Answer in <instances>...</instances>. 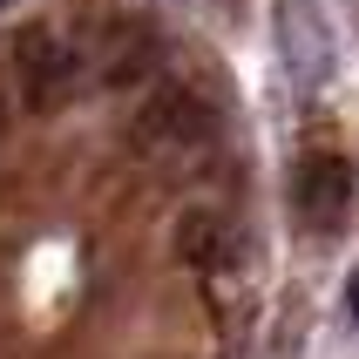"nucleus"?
<instances>
[{"label":"nucleus","instance_id":"1","mask_svg":"<svg viewBox=\"0 0 359 359\" xmlns=\"http://www.w3.org/2000/svg\"><path fill=\"white\" fill-rule=\"evenodd\" d=\"M136 149L142 156H163V149H203V142L217 136V109L197 95V88H183V81H156V95L136 109Z\"/></svg>","mask_w":359,"mask_h":359},{"label":"nucleus","instance_id":"2","mask_svg":"<svg viewBox=\"0 0 359 359\" xmlns=\"http://www.w3.org/2000/svg\"><path fill=\"white\" fill-rule=\"evenodd\" d=\"M271 27H278L285 75L299 81V88H319L332 75V27H325L319 0H278L271 7Z\"/></svg>","mask_w":359,"mask_h":359},{"label":"nucleus","instance_id":"3","mask_svg":"<svg viewBox=\"0 0 359 359\" xmlns=\"http://www.w3.org/2000/svg\"><path fill=\"white\" fill-rule=\"evenodd\" d=\"M14 61H20V102H27L34 116H48V109H61V102L75 95V55H68V41H55L48 27H27Z\"/></svg>","mask_w":359,"mask_h":359},{"label":"nucleus","instance_id":"4","mask_svg":"<svg viewBox=\"0 0 359 359\" xmlns=\"http://www.w3.org/2000/svg\"><path fill=\"white\" fill-rule=\"evenodd\" d=\"M292 197H299V217L312 224V231H332V224L346 217V197H353V170H346L339 156H305L299 163V183H292Z\"/></svg>","mask_w":359,"mask_h":359},{"label":"nucleus","instance_id":"5","mask_svg":"<svg viewBox=\"0 0 359 359\" xmlns=\"http://www.w3.org/2000/svg\"><path fill=\"white\" fill-rule=\"evenodd\" d=\"M156 61H163L156 34H149V27H129V34L109 48V61H102V88H142V81L156 75Z\"/></svg>","mask_w":359,"mask_h":359},{"label":"nucleus","instance_id":"6","mask_svg":"<svg viewBox=\"0 0 359 359\" xmlns=\"http://www.w3.org/2000/svg\"><path fill=\"white\" fill-rule=\"evenodd\" d=\"M177 258L197 264V271H210V264L224 258V224L210 217V210H183L177 217Z\"/></svg>","mask_w":359,"mask_h":359},{"label":"nucleus","instance_id":"7","mask_svg":"<svg viewBox=\"0 0 359 359\" xmlns=\"http://www.w3.org/2000/svg\"><path fill=\"white\" fill-rule=\"evenodd\" d=\"M346 319H359V271L346 278Z\"/></svg>","mask_w":359,"mask_h":359},{"label":"nucleus","instance_id":"8","mask_svg":"<svg viewBox=\"0 0 359 359\" xmlns=\"http://www.w3.org/2000/svg\"><path fill=\"white\" fill-rule=\"evenodd\" d=\"M7 7H14V0H0V14H7Z\"/></svg>","mask_w":359,"mask_h":359},{"label":"nucleus","instance_id":"9","mask_svg":"<svg viewBox=\"0 0 359 359\" xmlns=\"http://www.w3.org/2000/svg\"><path fill=\"white\" fill-rule=\"evenodd\" d=\"M0 116H7V102H0Z\"/></svg>","mask_w":359,"mask_h":359}]
</instances>
